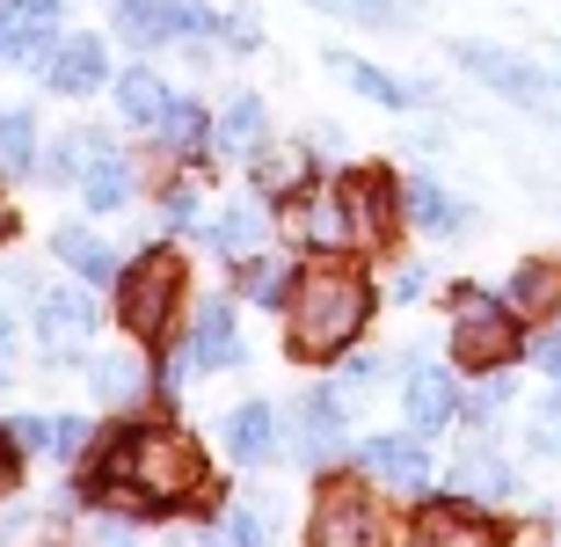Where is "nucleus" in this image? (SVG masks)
<instances>
[{
  "instance_id": "f3484780",
  "label": "nucleus",
  "mask_w": 561,
  "mask_h": 547,
  "mask_svg": "<svg viewBox=\"0 0 561 547\" xmlns=\"http://www.w3.org/2000/svg\"><path fill=\"white\" fill-rule=\"evenodd\" d=\"M227 453L249 460V467L277 453V409L271 401H241V409H227Z\"/></svg>"
},
{
  "instance_id": "b1692460",
  "label": "nucleus",
  "mask_w": 561,
  "mask_h": 547,
  "mask_svg": "<svg viewBox=\"0 0 561 547\" xmlns=\"http://www.w3.org/2000/svg\"><path fill=\"white\" fill-rule=\"evenodd\" d=\"M453 489H467V497H489V504H496V497H511V489H518V475H511L496 453H467V460L453 467Z\"/></svg>"
},
{
  "instance_id": "c9c22d12",
  "label": "nucleus",
  "mask_w": 561,
  "mask_h": 547,
  "mask_svg": "<svg viewBox=\"0 0 561 547\" xmlns=\"http://www.w3.org/2000/svg\"><path fill=\"white\" fill-rule=\"evenodd\" d=\"M503 401H511V379H503V373H489V387H481V395L467 401V409H474V423H481V417H496Z\"/></svg>"
},
{
  "instance_id": "ea45409f",
  "label": "nucleus",
  "mask_w": 561,
  "mask_h": 547,
  "mask_svg": "<svg viewBox=\"0 0 561 547\" xmlns=\"http://www.w3.org/2000/svg\"><path fill=\"white\" fill-rule=\"evenodd\" d=\"M8 489H15V438L0 431V497H8Z\"/></svg>"
},
{
  "instance_id": "7ed1b4c3",
  "label": "nucleus",
  "mask_w": 561,
  "mask_h": 547,
  "mask_svg": "<svg viewBox=\"0 0 561 547\" xmlns=\"http://www.w3.org/2000/svg\"><path fill=\"white\" fill-rule=\"evenodd\" d=\"M183 255L175 249H146L139 263H131L125 277H117V315H125V329L139 343H161L168 329H175V307H183Z\"/></svg>"
},
{
  "instance_id": "5701e85b",
  "label": "nucleus",
  "mask_w": 561,
  "mask_h": 547,
  "mask_svg": "<svg viewBox=\"0 0 561 547\" xmlns=\"http://www.w3.org/2000/svg\"><path fill=\"white\" fill-rule=\"evenodd\" d=\"M255 241H263V205H233L227 219H211V249L233 255V263H249Z\"/></svg>"
},
{
  "instance_id": "412c9836",
  "label": "nucleus",
  "mask_w": 561,
  "mask_h": 547,
  "mask_svg": "<svg viewBox=\"0 0 561 547\" xmlns=\"http://www.w3.org/2000/svg\"><path fill=\"white\" fill-rule=\"evenodd\" d=\"M401 212H409L423 233H459L467 227V205H459L453 190H437V183H409L401 190Z\"/></svg>"
},
{
  "instance_id": "79ce46f5",
  "label": "nucleus",
  "mask_w": 561,
  "mask_h": 547,
  "mask_svg": "<svg viewBox=\"0 0 561 547\" xmlns=\"http://www.w3.org/2000/svg\"><path fill=\"white\" fill-rule=\"evenodd\" d=\"M8 233H15V205H8V197H0V241H8Z\"/></svg>"
},
{
  "instance_id": "393cba45",
  "label": "nucleus",
  "mask_w": 561,
  "mask_h": 547,
  "mask_svg": "<svg viewBox=\"0 0 561 547\" xmlns=\"http://www.w3.org/2000/svg\"><path fill=\"white\" fill-rule=\"evenodd\" d=\"M59 255L88 277V285L117 277V249H110V241H95V233H81V227H59Z\"/></svg>"
},
{
  "instance_id": "c85d7f7f",
  "label": "nucleus",
  "mask_w": 561,
  "mask_h": 547,
  "mask_svg": "<svg viewBox=\"0 0 561 547\" xmlns=\"http://www.w3.org/2000/svg\"><path fill=\"white\" fill-rule=\"evenodd\" d=\"M313 8H329V15H343V22H373V30H401L394 0H313Z\"/></svg>"
},
{
  "instance_id": "aec40b11",
  "label": "nucleus",
  "mask_w": 561,
  "mask_h": 547,
  "mask_svg": "<svg viewBox=\"0 0 561 547\" xmlns=\"http://www.w3.org/2000/svg\"><path fill=\"white\" fill-rule=\"evenodd\" d=\"M168 103H175V95L161 88V73H153V66H131V73H117V110H125V125L161 132Z\"/></svg>"
},
{
  "instance_id": "cd10ccee",
  "label": "nucleus",
  "mask_w": 561,
  "mask_h": 547,
  "mask_svg": "<svg viewBox=\"0 0 561 547\" xmlns=\"http://www.w3.org/2000/svg\"><path fill=\"white\" fill-rule=\"evenodd\" d=\"M37 161V132L22 110H0V169H30Z\"/></svg>"
},
{
  "instance_id": "473e14b6",
  "label": "nucleus",
  "mask_w": 561,
  "mask_h": 547,
  "mask_svg": "<svg viewBox=\"0 0 561 547\" xmlns=\"http://www.w3.org/2000/svg\"><path fill=\"white\" fill-rule=\"evenodd\" d=\"M533 445H540V453H561V395L540 401V417H533Z\"/></svg>"
},
{
  "instance_id": "2eb2a0df",
  "label": "nucleus",
  "mask_w": 561,
  "mask_h": 547,
  "mask_svg": "<svg viewBox=\"0 0 561 547\" xmlns=\"http://www.w3.org/2000/svg\"><path fill=\"white\" fill-rule=\"evenodd\" d=\"M299 460L307 467H321L335 453V445H343V395H307L299 401Z\"/></svg>"
},
{
  "instance_id": "2f4dec72",
  "label": "nucleus",
  "mask_w": 561,
  "mask_h": 547,
  "mask_svg": "<svg viewBox=\"0 0 561 547\" xmlns=\"http://www.w3.org/2000/svg\"><path fill=\"white\" fill-rule=\"evenodd\" d=\"M263 540H271V518L249 511V504H233L227 511V547H263Z\"/></svg>"
},
{
  "instance_id": "9b49d317",
  "label": "nucleus",
  "mask_w": 561,
  "mask_h": 547,
  "mask_svg": "<svg viewBox=\"0 0 561 547\" xmlns=\"http://www.w3.org/2000/svg\"><path fill=\"white\" fill-rule=\"evenodd\" d=\"M95 299L88 293H44L37 299V337L51 343V351H81L88 337H95Z\"/></svg>"
},
{
  "instance_id": "a19ab883",
  "label": "nucleus",
  "mask_w": 561,
  "mask_h": 547,
  "mask_svg": "<svg viewBox=\"0 0 561 547\" xmlns=\"http://www.w3.org/2000/svg\"><path fill=\"white\" fill-rule=\"evenodd\" d=\"M423 285H431V277H423V271H401V277H394V299H416Z\"/></svg>"
},
{
  "instance_id": "6ab92c4d",
  "label": "nucleus",
  "mask_w": 561,
  "mask_h": 547,
  "mask_svg": "<svg viewBox=\"0 0 561 547\" xmlns=\"http://www.w3.org/2000/svg\"><path fill=\"white\" fill-rule=\"evenodd\" d=\"M271 117H263V95H233L227 110H219V125H211V147H227V153H263L271 139Z\"/></svg>"
},
{
  "instance_id": "4468645a",
  "label": "nucleus",
  "mask_w": 561,
  "mask_h": 547,
  "mask_svg": "<svg viewBox=\"0 0 561 547\" xmlns=\"http://www.w3.org/2000/svg\"><path fill=\"white\" fill-rule=\"evenodd\" d=\"M453 417H459L453 373H437V365H423V373H409V431H416V438H431V431H445Z\"/></svg>"
},
{
  "instance_id": "ddd939ff",
  "label": "nucleus",
  "mask_w": 561,
  "mask_h": 547,
  "mask_svg": "<svg viewBox=\"0 0 561 547\" xmlns=\"http://www.w3.org/2000/svg\"><path fill=\"white\" fill-rule=\"evenodd\" d=\"M365 475H379L387 489H423L431 453H423V438H365Z\"/></svg>"
},
{
  "instance_id": "e433bc0d",
  "label": "nucleus",
  "mask_w": 561,
  "mask_h": 547,
  "mask_svg": "<svg viewBox=\"0 0 561 547\" xmlns=\"http://www.w3.org/2000/svg\"><path fill=\"white\" fill-rule=\"evenodd\" d=\"M373 379H379V358H351V365H343V387H335V395L351 401V395H365Z\"/></svg>"
},
{
  "instance_id": "39448f33",
  "label": "nucleus",
  "mask_w": 561,
  "mask_h": 547,
  "mask_svg": "<svg viewBox=\"0 0 561 547\" xmlns=\"http://www.w3.org/2000/svg\"><path fill=\"white\" fill-rule=\"evenodd\" d=\"M313 547H387V511L365 482H329L307 518Z\"/></svg>"
},
{
  "instance_id": "dca6fc26",
  "label": "nucleus",
  "mask_w": 561,
  "mask_h": 547,
  "mask_svg": "<svg viewBox=\"0 0 561 547\" xmlns=\"http://www.w3.org/2000/svg\"><path fill=\"white\" fill-rule=\"evenodd\" d=\"M329 66H335V73H343V81L357 88V95H373V103H387V110H416V103H431V88L394 81V73H379V66L351 59V52H329Z\"/></svg>"
},
{
  "instance_id": "423d86ee",
  "label": "nucleus",
  "mask_w": 561,
  "mask_h": 547,
  "mask_svg": "<svg viewBox=\"0 0 561 547\" xmlns=\"http://www.w3.org/2000/svg\"><path fill=\"white\" fill-rule=\"evenodd\" d=\"M453 59L467 66V73H481L489 88H503L511 103H533V110H554V103H561V81H547L540 66L511 59V52H496V44H459Z\"/></svg>"
},
{
  "instance_id": "6e6552de",
  "label": "nucleus",
  "mask_w": 561,
  "mask_h": 547,
  "mask_svg": "<svg viewBox=\"0 0 561 547\" xmlns=\"http://www.w3.org/2000/svg\"><path fill=\"white\" fill-rule=\"evenodd\" d=\"M409 547H511V540L474 504H423L416 526H409Z\"/></svg>"
},
{
  "instance_id": "9d476101",
  "label": "nucleus",
  "mask_w": 561,
  "mask_h": 547,
  "mask_svg": "<svg viewBox=\"0 0 561 547\" xmlns=\"http://www.w3.org/2000/svg\"><path fill=\"white\" fill-rule=\"evenodd\" d=\"M219 365H241V337H233L227 299H205V315L190 329V351L175 358V373H219Z\"/></svg>"
},
{
  "instance_id": "72a5a7b5",
  "label": "nucleus",
  "mask_w": 561,
  "mask_h": 547,
  "mask_svg": "<svg viewBox=\"0 0 561 547\" xmlns=\"http://www.w3.org/2000/svg\"><path fill=\"white\" fill-rule=\"evenodd\" d=\"M8 438H15V453H37V445H51V417H15V423H0Z\"/></svg>"
},
{
  "instance_id": "0eeeda50",
  "label": "nucleus",
  "mask_w": 561,
  "mask_h": 547,
  "mask_svg": "<svg viewBox=\"0 0 561 547\" xmlns=\"http://www.w3.org/2000/svg\"><path fill=\"white\" fill-rule=\"evenodd\" d=\"M335 197H343V219H351V241H365V249H379V241L394 233L401 190L387 183L379 169H351L343 183H335Z\"/></svg>"
},
{
  "instance_id": "bb28decb",
  "label": "nucleus",
  "mask_w": 561,
  "mask_h": 547,
  "mask_svg": "<svg viewBox=\"0 0 561 547\" xmlns=\"http://www.w3.org/2000/svg\"><path fill=\"white\" fill-rule=\"evenodd\" d=\"M211 139V117L197 103H168V117H161V147L168 153H197Z\"/></svg>"
},
{
  "instance_id": "37998d69",
  "label": "nucleus",
  "mask_w": 561,
  "mask_h": 547,
  "mask_svg": "<svg viewBox=\"0 0 561 547\" xmlns=\"http://www.w3.org/2000/svg\"><path fill=\"white\" fill-rule=\"evenodd\" d=\"M175 547H227V540H211V533H190V540H175Z\"/></svg>"
},
{
  "instance_id": "f8f14e48",
  "label": "nucleus",
  "mask_w": 561,
  "mask_h": 547,
  "mask_svg": "<svg viewBox=\"0 0 561 547\" xmlns=\"http://www.w3.org/2000/svg\"><path fill=\"white\" fill-rule=\"evenodd\" d=\"M110 81V59H103V37H66L44 66V88H59V95H88V88Z\"/></svg>"
},
{
  "instance_id": "f257e3e1",
  "label": "nucleus",
  "mask_w": 561,
  "mask_h": 547,
  "mask_svg": "<svg viewBox=\"0 0 561 547\" xmlns=\"http://www.w3.org/2000/svg\"><path fill=\"white\" fill-rule=\"evenodd\" d=\"M95 489H125L139 511H175L190 504V497H205V453H197V438L190 431H175V423H131V431H117L103 453V467H95Z\"/></svg>"
},
{
  "instance_id": "4be33fe9",
  "label": "nucleus",
  "mask_w": 561,
  "mask_h": 547,
  "mask_svg": "<svg viewBox=\"0 0 561 547\" xmlns=\"http://www.w3.org/2000/svg\"><path fill=\"white\" fill-rule=\"evenodd\" d=\"M249 169L263 197H291V183H307V147H263L249 153Z\"/></svg>"
},
{
  "instance_id": "a878e982",
  "label": "nucleus",
  "mask_w": 561,
  "mask_h": 547,
  "mask_svg": "<svg viewBox=\"0 0 561 547\" xmlns=\"http://www.w3.org/2000/svg\"><path fill=\"white\" fill-rule=\"evenodd\" d=\"M95 395L103 401H131V395H146V365L139 358H125V351H110V358H95Z\"/></svg>"
},
{
  "instance_id": "58836bf2",
  "label": "nucleus",
  "mask_w": 561,
  "mask_h": 547,
  "mask_svg": "<svg viewBox=\"0 0 561 547\" xmlns=\"http://www.w3.org/2000/svg\"><path fill=\"white\" fill-rule=\"evenodd\" d=\"M219 37H227L233 52H249V44H255V22L249 15H227V22H219Z\"/></svg>"
},
{
  "instance_id": "4c0bfd02",
  "label": "nucleus",
  "mask_w": 561,
  "mask_h": 547,
  "mask_svg": "<svg viewBox=\"0 0 561 547\" xmlns=\"http://www.w3.org/2000/svg\"><path fill=\"white\" fill-rule=\"evenodd\" d=\"M533 358H540V373H547V379L561 387V329H547V337L533 343Z\"/></svg>"
},
{
  "instance_id": "f03ea898",
  "label": "nucleus",
  "mask_w": 561,
  "mask_h": 547,
  "mask_svg": "<svg viewBox=\"0 0 561 547\" xmlns=\"http://www.w3.org/2000/svg\"><path fill=\"white\" fill-rule=\"evenodd\" d=\"M365 315H373V285H365V271L357 263H343V255H321V263H307V271L291 277L285 293V343L291 358H335V351H351L357 329H365Z\"/></svg>"
},
{
  "instance_id": "c756f323",
  "label": "nucleus",
  "mask_w": 561,
  "mask_h": 547,
  "mask_svg": "<svg viewBox=\"0 0 561 547\" xmlns=\"http://www.w3.org/2000/svg\"><path fill=\"white\" fill-rule=\"evenodd\" d=\"M241 285H249L255 299H285L291 285H285V263H277V255H249V263H241Z\"/></svg>"
},
{
  "instance_id": "7c9ffc66",
  "label": "nucleus",
  "mask_w": 561,
  "mask_h": 547,
  "mask_svg": "<svg viewBox=\"0 0 561 547\" xmlns=\"http://www.w3.org/2000/svg\"><path fill=\"white\" fill-rule=\"evenodd\" d=\"M88 438H95V423H88V417H51V445H44V453H59V460H81Z\"/></svg>"
},
{
  "instance_id": "f704fd0d",
  "label": "nucleus",
  "mask_w": 561,
  "mask_h": 547,
  "mask_svg": "<svg viewBox=\"0 0 561 547\" xmlns=\"http://www.w3.org/2000/svg\"><path fill=\"white\" fill-rule=\"evenodd\" d=\"M161 212L175 219V227H190V219H197V183H175V190L161 197Z\"/></svg>"
},
{
  "instance_id": "20e7f679",
  "label": "nucleus",
  "mask_w": 561,
  "mask_h": 547,
  "mask_svg": "<svg viewBox=\"0 0 561 547\" xmlns=\"http://www.w3.org/2000/svg\"><path fill=\"white\" fill-rule=\"evenodd\" d=\"M453 307H459L453 315V365L459 373H503V365L525 351V329H518V315H511L503 299L459 285Z\"/></svg>"
},
{
  "instance_id": "a211bd4d",
  "label": "nucleus",
  "mask_w": 561,
  "mask_h": 547,
  "mask_svg": "<svg viewBox=\"0 0 561 547\" xmlns=\"http://www.w3.org/2000/svg\"><path fill=\"white\" fill-rule=\"evenodd\" d=\"M503 307L511 315H561V263H518L511 285H503Z\"/></svg>"
},
{
  "instance_id": "1a4fd4ad",
  "label": "nucleus",
  "mask_w": 561,
  "mask_h": 547,
  "mask_svg": "<svg viewBox=\"0 0 561 547\" xmlns=\"http://www.w3.org/2000/svg\"><path fill=\"white\" fill-rule=\"evenodd\" d=\"M277 227H285L291 241L321 249V255H335L351 241V219H343V197H335V190H291L285 212H277Z\"/></svg>"
}]
</instances>
